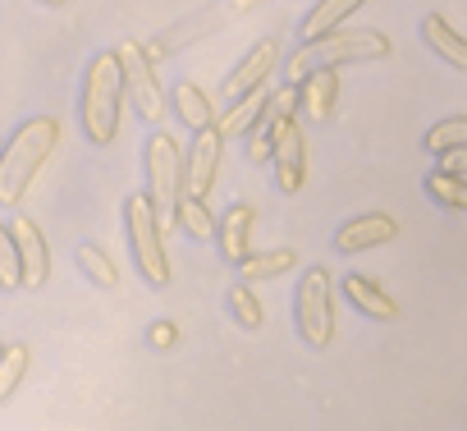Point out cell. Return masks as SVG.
I'll return each mask as SVG.
<instances>
[{
	"instance_id": "obj_1",
	"label": "cell",
	"mask_w": 467,
	"mask_h": 431,
	"mask_svg": "<svg viewBox=\"0 0 467 431\" xmlns=\"http://www.w3.org/2000/svg\"><path fill=\"white\" fill-rule=\"evenodd\" d=\"M56 142H60V124L51 115L24 120L5 142H0V206H24L42 165L56 156Z\"/></svg>"
},
{
	"instance_id": "obj_2",
	"label": "cell",
	"mask_w": 467,
	"mask_h": 431,
	"mask_svg": "<svg viewBox=\"0 0 467 431\" xmlns=\"http://www.w3.org/2000/svg\"><path fill=\"white\" fill-rule=\"evenodd\" d=\"M124 69H119V51H101L88 60L83 69V97H78V120L92 147H110L119 138V120H124Z\"/></svg>"
},
{
	"instance_id": "obj_3",
	"label": "cell",
	"mask_w": 467,
	"mask_h": 431,
	"mask_svg": "<svg viewBox=\"0 0 467 431\" xmlns=\"http://www.w3.org/2000/svg\"><path fill=\"white\" fill-rule=\"evenodd\" d=\"M394 56V42L376 28H335L317 42H303L289 65H285V79L289 83H303L307 74L317 69H344V65H362V60H385Z\"/></svg>"
},
{
	"instance_id": "obj_4",
	"label": "cell",
	"mask_w": 467,
	"mask_h": 431,
	"mask_svg": "<svg viewBox=\"0 0 467 431\" xmlns=\"http://www.w3.org/2000/svg\"><path fill=\"white\" fill-rule=\"evenodd\" d=\"M124 235H129V253H133V267L138 276L151 285V289H165L170 285V253H165V221L156 202L142 193H133L124 202Z\"/></svg>"
},
{
	"instance_id": "obj_5",
	"label": "cell",
	"mask_w": 467,
	"mask_h": 431,
	"mask_svg": "<svg viewBox=\"0 0 467 431\" xmlns=\"http://www.w3.org/2000/svg\"><path fill=\"white\" fill-rule=\"evenodd\" d=\"M183 165H188V156L179 152L174 133L156 129L142 147V179H147V197L156 202L165 226H174V211H179V197H183Z\"/></svg>"
},
{
	"instance_id": "obj_6",
	"label": "cell",
	"mask_w": 467,
	"mask_h": 431,
	"mask_svg": "<svg viewBox=\"0 0 467 431\" xmlns=\"http://www.w3.org/2000/svg\"><path fill=\"white\" fill-rule=\"evenodd\" d=\"M294 326L307 349H330L335 340V280L326 267H307L294 289Z\"/></svg>"
},
{
	"instance_id": "obj_7",
	"label": "cell",
	"mask_w": 467,
	"mask_h": 431,
	"mask_svg": "<svg viewBox=\"0 0 467 431\" xmlns=\"http://www.w3.org/2000/svg\"><path fill=\"white\" fill-rule=\"evenodd\" d=\"M119 69H124V88H129V101L138 110L142 124L161 129L165 110H170V97L161 92V79H156V60L142 51V42H119Z\"/></svg>"
},
{
	"instance_id": "obj_8",
	"label": "cell",
	"mask_w": 467,
	"mask_h": 431,
	"mask_svg": "<svg viewBox=\"0 0 467 431\" xmlns=\"http://www.w3.org/2000/svg\"><path fill=\"white\" fill-rule=\"evenodd\" d=\"M229 15L220 10V5H202V10H192L188 19H179V24H170V28H161L156 37H147L142 42V51L161 65V60H174V56H183L188 47H197V42H206L211 33H220V24H224Z\"/></svg>"
},
{
	"instance_id": "obj_9",
	"label": "cell",
	"mask_w": 467,
	"mask_h": 431,
	"mask_svg": "<svg viewBox=\"0 0 467 431\" xmlns=\"http://www.w3.org/2000/svg\"><path fill=\"white\" fill-rule=\"evenodd\" d=\"M215 248H220V262H229V267H244L257 253V206L253 202H234L220 216Z\"/></svg>"
},
{
	"instance_id": "obj_10",
	"label": "cell",
	"mask_w": 467,
	"mask_h": 431,
	"mask_svg": "<svg viewBox=\"0 0 467 431\" xmlns=\"http://www.w3.org/2000/svg\"><path fill=\"white\" fill-rule=\"evenodd\" d=\"M220 165H224V133L211 124V129H197L192 147H188V165H183V193H197L206 197L220 179Z\"/></svg>"
},
{
	"instance_id": "obj_11",
	"label": "cell",
	"mask_w": 467,
	"mask_h": 431,
	"mask_svg": "<svg viewBox=\"0 0 467 431\" xmlns=\"http://www.w3.org/2000/svg\"><path fill=\"white\" fill-rule=\"evenodd\" d=\"M271 165H275V184H280V193L294 197V193L307 184V138H303L298 115H289V120L280 124V138H275V156H271Z\"/></svg>"
},
{
	"instance_id": "obj_12",
	"label": "cell",
	"mask_w": 467,
	"mask_h": 431,
	"mask_svg": "<svg viewBox=\"0 0 467 431\" xmlns=\"http://www.w3.org/2000/svg\"><path fill=\"white\" fill-rule=\"evenodd\" d=\"M275 65H280V42L275 37H262L239 65L229 69V79L220 83V97H244V92H253V88H266L271 83V74H275Z\"/></svg>"
},
{
	"instance_id": "obj_13",
	"label": "cell",
	"mask_w": 467,
	"mask_h": 431,
	"mask_svg": "<svg viewBox=\"0 0 467 431\" xmlns=\"http://www.w3.org/2000/svg\"><path fill=\"white\" fill-rule=\"evenodd\" d=\"M389 239H399L394 216H385V211H367V216H353V221H344V226L335 230V253L353 258V253L380 248V244H389Z\"/></svg>"
},
{
	"instance_id": "obj_14",
	"label": "cell",
	"mask_w": 467,
	"mask_h": 431,
	"mask_svg": "<svg viewBox=\"0 0 467 431\" xmlns=\"http://www.w3.org/2000/svg\"><path fill=\"white\" fill-rule=\"evenodd\" d=\"M10 230H15L19 253H24V289H42L51 280V244H47L42 226L33 221V216H15Z\"/></svg>"
},
{
	"instance_id": "obj_15",
	"label": "cell",
	"mask_w": 467,
	"mask_h": 431,
	"mask_svg": "<svg viewBox=\"0 0 467 431\" xmlns=\"http://www.w3.org/2000/svg\"><path fill=\"white\" fill-rule=\"evenodd\" d=\"M271 97H275V88H271V83H266V88H253V92H244V97H234V106H224V110H220L215 129H220L224 138H248V133L257 129V120L266 115Z\"/></svg>"
},
{
	"instance_id": "obj_16",
	"label": "cell",
	"mask_w": 467,
	"mask_h": 431,
	"mask_svg": "<svg viewBox=\"0 0 467 431\" xmlns=\"http://www.w3.org/2000/svg\"><path fill=\"white\" fill-rule=\"evenodd\" d=\"M344 299L362 312V317H371V321H394L399 317V303L371 280V276H344Z\"/></svg>"
},
{
	"instance_id": "obj_17",
	"label": "cell",
	"mask_w": 467,
	"mask_h": 431,
	"mask_svg": "<svg viewBox=\"0 0 467 431\" xmlns=\"http://www.w3.org/2000/svg\"><path fill=\"white\" fill-rule=\"evenodd\" d=\"M170 106H174V115H179V124L183 129H211L220 115H215V101L197 88V83H188V79H179L174 83V92H170Z\"/></svg>"
},
{
	"instance_id": "obj_18",
	"label": "cell",
	"mask_w": 467,
	"mask_h": 431,
	"mask_svg": "<svg viewBox=\"0 0 467 431\" xmlns=\"http://www.w3.org/2000/svg\"><path fill=\"white\" fill-rule=\"evenodd\" d=\"M335 101H339V69H317L303 79V115L312 124H326L335 115Z\"/></svg>"
},
{
	"instance_id": "obj_19",
	"label": "cell",
	"mask_w": 467,
	"mask_h": 431,
	"mask_svg": "<svg viewBox=\"0 0 467 431\" xmlns=\"http://www.w3.org/2000/svg\"><path fill=\"white\" fill-rule=\"evenodd\" d=\"M421 42H426L444 65H453V69H462V74H467V37H462V33H453V28H449V19L426 15V19H421Z\"/></svg>"
},
{
	"instance_id": "obj_20",
	"label": "cell",
	"mask_w": 467,
	"mask_h": 431,
	"mask_svg": "<svg viewBox=\"0 0 467 431\" xmlns=\"http://www.w3.org/2000/svg\"><path fill=\"white\" fill-rule=\"evenodd\" d=\"M362 5H367V0H317L312 15H307V19H303V28H298V37H303V42H317V37L335 33L344 19H353Z\"/></svg>"
},
{
	"instance_id": "obj_21",
	"label": "cell",
	"mask_w": 467,
	"mask_h": 431,
	"mask_svg": "<svg viewBox=\"0 0 467 431\" xmlns=\"http://www.w3.org/2000/svg\"><path fill=\"white\" fill-rule=\"evenodd\" d=\"M174 230H183V239L215 244V230H220V221L211 216L206 197H197V193H183V197H179V211H174Z\"/></svg>"
},
{
	"instance_id": "obj_22",
	"label": "cell",
	"mask_w": 467,
	"mask_h": 431,
	"mask_svg": "<svg viewBox=\"0 0 467 431\" xmlns=\"http://www.w3.org/2000/svg\"><path fill=\"white\" fill-rule=\"evenodd\" d=\"M294 267H298V253H294V248H271V253H253V258L239 267V276H244L248 285H262V280L289 276Z\"/></svg>"
},
{
	"instance_id": "obj_23",
	"label": "cell",
	"mask_w": 467,
	"mask_h": 431,
	"mask_svg": "<svg viewBox=\"0 0 467 431\" xmlns=\"http://www.w3.org/2000/svg\"><path fill=\"white\" fill-rule=\"evenodd\" d=\"M426 193H431L435 206L467 211V174H458V170H449V165H440V170L426 174Z\"/></svg>"
},
{
	"instance_id": "obj_24",
	"label": "cell",
	"mask_w": 467,
	"mask_h": 431,
	"mask_svg": "<svg viewBox=\"0 0 467 431\" xmlns=\"http://www.w3.org/2000/svg\"><path fill=\"white\" fill-rule=\"evenodd\" d=\"M24 289V253L10 226H0V294Z\"/></svg>"
},
{
	"instance_id": "obj_25",
	"label": "cell",
	"mask_w": 467,
	"mask_h": 431,
	"mask_svg": "<svg viewBox=\"0 0 467 431\" xmlns=\"http://www.w3.org/2000/svg\"><path fill=\"white\" fill-rule=\"evenodd\" d=\"M462 147H467V115H449V120L426 129V152L449 156V152H462Z\"/></svg>"
},
{
	"instance_id": "obj_26",
	"label": "cell",
	"mask_w": 467,
	"mask_h": 431,
	"mask_svg": "<svg viewBox=\"0 0 467 431\" xmlns=\"http://www.w3.org/2000/svg\"><path fill=\"white\" fill-rule=\"evenodd\" d=\"M224 303H229V317L239 321L244 331H262V321H266V308H262V299L253 294V285H248V280H244V285H234Z\"/></svg>"
},
{
	"instance_id": "obj_27",
	"label": "cell",
	"mask_w": 467,
	"mask_h": 431,
	"mask_svg": "<svg viewBox=\"0 0 467 431\" xmlns=\"http://www.w3.org/2000/svg\"><path fill=\"white\" fill-rule=\"evenodd\" d=\"M78 267H83V276H88L97 289H115V285H119V267H115L110 253L97 248V244H83V248H78Z\"/></svg>"
},
{
	"instance_id": "obj_28",
	"label": "cell",
	"mask_w": 467,
	"mask_h": 431,
	"mask_svg": "<svg viewBox=\"0 0 467 431\" xmlns=\"http://www.w3.org/2000/svg\"><path fill=\"white\" fill-rule=\"evenodd\" d=\"M28 349L24 344H5V353H0V404H5L15 390H19V381L28 376Z\"/></svg>"
},
{
	"instance_id": "obj_29",
	"label": "cell",
	"mask_w": 467,
	"mask_h": 431,
	"mask_svg": "<svg viewBox=\"0 0 467 431\" xmlns=\"http://www.w3.org/2000/svg\"><path fill=\"white\" fill-rule=\"evenodd\" d=\"M147 344L161 349V353L174 349V344H179V326H174V321H151V326H147Z\"/></svg>"
},
{
	"instance_id": "obj_30",
	"label": "cell",
	"mask_w": 467,
	"mask_h": 431,
	"mask_svg": "<svg viewBox=\"0 0 467 431\" xmlns=\"http://www.w3.org/2000/svg\"><path fill=\"white\" fill-rule=\"evenodd\" d=\"M440 161H444L449 170H458V174H467V147H462V152H449V156H440Z\"/></svg>"
},
{
	"instance_id": "obj_31",
	"label": "cell",
	"mask_w": 467,
	"mask_h": 431,
	"mask_svg": "<svg viewBox=\"0 0 467 431\" xmlns=\"http://www.w3.org/2000/svg\"><path fill=\"white\" fill-rule=\"evenodd\" d=\"M42 5H51V10H60V5H69V0H42Z\"/></svg>"
},
{
	"instance_id": "obj_32",
	"label": "cell",
	"mask_w": 467,
	"mask_h": 431,
	"mask_svg": "<svg viewBox=\"0 0 467 431\" xmlns=\"http://www.w3.org/2000/svg\"><path fill=\"white\" fill-rule=\"evenodd\" d=\"M0 353H5V344H0Z\"/></svg>"
}]
</instances>
